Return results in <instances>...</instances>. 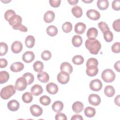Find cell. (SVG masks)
I'll list each match as a JSON object with an SVG mask.
<instances>
[{"instance_id": "cell-1", "label": "cell", "mask_w": 120, "mask_h": 120, "mask_svg": "<svg viewBox=\"0 0 120 120\" xmlns=\"http://www.w3.org/2000/svg\"><path fill=\"white\" fill-rule=\"evenodd\" d=\"M86 48L92 54H97L101 47V45L99 41L96 39H87L85 43Z\"/></svg>"}, {"instance_id": "cell-2", "label": "cell", "mask_w": 120, "mask_h": 120, "mask_svg": "<svg viewBox=\"0 0 120 120\" xmlns=\"http://www.w3.org/2000/svg\"><path fill=\"white\" fill-rule=\"evenodd\" d=\"M16 88L13 85H9L3 87L0 91V97L3 99H8L15 94Z\"/></svg>"}, {"instance_id": "cell-3", "label": "cell", "mask_w": 120, "mask_h": 120, "mask_svg": "<svg viewBox=\"0 0 120 120\" xmlns=\"http://www.w3.org/2000/svg\"><path fill=\"white\" fill-rule=\"evenodd\" d=\"M101 78L105 82H111L115 79V74L111 69H105L101 74Z\"/></svg>"}, {"instance_id": "cell-4", "label": "cell", "mask_w": 120, "mask_h": 120, "mask_svg": "<svg viewBox=\"0 0 120 120\" xmlns=\"http://www.w3.org/2000/svg\"><path fill=\"white\" fill-rule=\"evenodd\" d=\"M27 85L28 83L24 77L22 76L18 78L16 80L15 83V87L17 90L22 91L26 88Z\"/></svg>"}, {"instance_id": "cell-5", "label": "cell", "mask_w": 120, "mask_h": 120, "mask_svg": "<svg viewBox=\"0 0 120 120\" xmlns=\"http://www.w3.org/2000/svg\"><path fill=\"white\" fill-rule=\"evenodd\" d=\"M57 80L61 84H67L69 81L70 75L66 72L61 71L57 75Z\"/></svg>"}, {"instance_id": "cell-6", "label": "cell", "mask_w": 120, "mask_h": 120, "mask_svg": "<svg viewBox=\"0 0 120 120\" xmlns=\"http://www.w3.org/2000/svg\"><path fill=\"white\" fill-rule=\"evenodd\" d=\"M101 81L98 79L92 80L90 83V88L91 90L95 91H99L102 88Z\"/></svg>"}, {"instance_id": "cell-7", "label": "cell", "mask_w": 120, "mask_h": 120, "mask_svg": "<svg viewBox=\"0 0 120 120\" xmlns=\"http://www.w3.org/2000/svg\"><path fill=\"white\" fill-rule=\"evenodd\" d=\"M8 22L9 24L12 26V28H14L22 24V18L20 15L15 14L13 15Z\"/></svg>"}, {"instance_id": "cell-8", "label": "cell", "mask_w": 120, "mask_h": 120, "mask_svg": "<svg viewBox=\"0 0 120 120\" xmlns=\"http://www.w3.org/2000/svg\"><path fill=\"white\" fill-rule=\"evenodd\" d=\"M89 103L93 106L99 105L101 102V98L99 95L95 94H90L88 97Z\"/></svg>"}, {"instance_id": "cell-9", "label": "cell", "mask_w": 120, "mask_h": 120, "mask_svg": "<svg viewBox=\"0 0 120 120\" xmlns=\"http://www.w3.org/2000/svg\"><path fill=\"white\" fill-rule=\"evenodd\" d=\"M30 109L31 114L35 117H39L43 113L42 108L38 105L36 104L32 105Z\"/></svg>"}, {"instance_id": "cell-10", "label": "cell", "mask_w": 120, "mask_h": 120, "mask_svg": "<svg viewBox=\"0 0 120 120\" xmlns=\"http://www.w3.org/2000/svg\"><path fill=\"white\" fill-rule=\"evenodd\" d=\"M86 15L89 18L94 21L98 20L100 17L99 12L93 9L88 10L86 12Z\"/></svg>"}, {"instance_id": "cell-11", "label": "cell", "mask_w": 120, "mask_h": 120, "mask_svg": "<svg viewBox=\"0 0 120 120\" xmlns=\"http://www.w3.org/2000/svg\"><path fill=\"white\" fill-rule=\"evenodd\" d=\"M35 59V54L31 51H27L25 52L22 56V59L26 63L31 62Z\"/></svg>"}, {"instance_id": "cell-12", "label": "cell", "mask_w": 120, "mask_h": 120, "mask_svg": "<svg viewBox=\"0 0 120 120\" xmlns=\"http://www.w3.org/2000/svg\"><path fill=\"white\" fill-rule=\"evenodd\" d=\"M46 89L48 93L50 94H55L58 91V87L54 83L51 82H49L46 86Z\"/></svg>"}, {"instance_id": "cell-13", "label": "cell", "mask_w": 120, "mask_h": 120, "mask_svg": "<svg viewBox=\"0 0 120 120\" xmlns=\"http://www.w3.org/2000/svg\"><path fill=\"white\" fill-rule=\"evenodd\" d=\"M24 64L21 62H15L11 64L10 69L13 72H19L24 68Z\"/></svg>"}, {"instance_id": "cell-14", "label": "cell", "mask_w": 120, "mask_h": 120, "mask_svg": "<svg viewBox=\"0 0 120 120\" xmlns=\"http://www.w3.org/2000/svg\"><path fill=\"white\" fill-rule=\"evenodd\" d=\"M22 49V43L18 41H15L11 45V50L15 53L20 52Z\"/></svg>"}, {"instance_id": "cell-15", "label": "cell", "mask_w": 120, "mask_h": 120, "mask_svg": "<svg viewBox=\"0 0 120 120\" xmlns=\"http://www.w3.org/2000/svg\"><path fill=\"white\" fill-rule=\"evenodd\" d=\"M20 106L19 103L16 100L13 99L9 101L7 105L8 109L11 111L15 112L18 110Z\"/></svg>"}, {"instance_id": "cell-16", "label": "cell", "mask_w": 120, "mask_h": 120, "mask_svg": "<svg viewBox=\"0 0 120 120\" xmlns=\"http://www.w3.org/2000/svg\"><path fill=\"white\" fill-rule=\"evenodd\" d=\"M87 69L86 70V74L89 76H94L98 72V69L96 66H90L86 67Z\"/></svg>"}, {"instance_id": "cell-17", "label": "cell", "mask_w": 120, "mask_h": 120, "mask_svg": "<svg viewBox=\"0 0 120 120\" xmlns=\"http://www.w3.org/2000/svg\"><path fill=\"white\" fill-rule=\"evenodd\" d=\"M55 18L54 13L51 11H47L44 15V20L46 23H51Z\"/></svg>"}, {"instance_id": "cell-18", "label": "cell", "mask_w": 120, "mask_h": 120, "mask_svg": "<svg viewBox=\"0 0 120 120\" xmlns=\"http://www.w3.org/2000/svg\"><path fill=\"white\" fill-rule=\"evenodd\" d=\"M86 28V25L84 23L79 22L75 25V31L76 34H82L84 32Z\"/></svg>"}, {"instance_id": "cell-19", "label": "cell", "mask_w": 120, "mask_h": 120, "mask_svg": "<svg viewBox=\"0 0 120 120\" xmlns=\"http://www.w3.org/2000/svg\"><path fill=\"white\" fill-rule=\"evenodd\" d=\"M86 35L89 39H94L98 36V31L96 28L91 27L88 29Z\"/></svg>"}, {"instance_id": "cell-20", "label": "cell", "mask_w": 120, "mask_h": 120, "mask_svg": "<svg viewBox=\"0 0 120 120\" xmlns=\"http://www.w3.org/2000/svg\"><path fill=\"white\" fill-rule=\"evenodd\" d=\"M72 108L75 112L78 113L82 111L84 109V105L80 101H76L73 104Z\"/></svg>"}, {"instance_id": "cell-21", "label": "cell", "mask_w": 120, "mask_h": 120, "mask_svg": "<svg viewBox=\"0 0 120 120\" xmlns=\"http://www.w3.org/2000/svg\"><path fill=\"white\" fill-rule=\"evenodd\" d=\"M31 92L32 95L34 96H39L42 93L43 89L42 87L39 85L36 84L31 88Z\"/></svg>"}, {"instance_id": "cell-22", "label": "cell", "mask_w": 120, "mask_h": 120, "mask_svg": "<svg viewBox=\"0 0 120 120\" xmlns=\"http://www.w3.org/2000/svg\"><path fill=\"white\" fill-rule=\"evenodd\" d=\"M64 105L63 103L60 101H56L54 102L52 105V110L55 112H60L63 109Z\"/></svg>"}, {"instance_id": "cell-23", "label": "cell", "mask_w": 120, "mask_h": 120, "mask_svg": "<svg viewBox=\"0 0 120 120\" xmlns=\"http://www.w3.org/2000/svg\"><path fill=\"white\" fill-rule=\"evenodd\" d=\"M60 68L61 71H65L68 73L71 74L73 71V67L71 65L67 62H64L61 64Z\"/></svg>"}, {"instance_id": "cell-24", "label": "cell", "mask_w": 120, "mask_h": 120, "mask_svg": "<svg viewBox=\"0 0 120 120\" xmlns=\"http://www.w3.org/2000/svg\"><path fill=\"white\" fill-rule=\"evenodd\" d=\"M38 79L41 82L43 83H46L49 81V76L48 74L45 72H41L37 75Z\"/></svg>"}, {"instance_id": "cell-25", "label": "cell", "mask_w": 120, "mask_h": 120, "mask_svg": "<svg viewBox=\"0 0 120 120\" xmlns=\"http://www.w3.org/2000/svg\"><path fill=\"white\" fill-rule=\"evenodd\" d=\"M35 42V39L34 36L32 35H29L28 36L25 40V44L26 46L29 48H32Z\"/></svg>"}, {"instance_id": "cell-26", "label": "cell", "mask_w": 120, "mask_h": 120, "mask_svg": "<svg viewBox=\"0 0 120 120\" xmlns=\"http://www.w3.org/2000/svg\"><path fill=\"white\" fill-rule=\"evenodd\" d=\"M82 43V37L78 35L73 36L72 39V43L73 45L76 47L80 46Z\"/></svg>"}, {"instance_id": "cell-27", "label": "cell", "mask_w": 120, "mask_h": 120, "mask_svg": "<svg viewBox=\"0 0 120 120\" xmlns=\"http://www.w3.org/2000/svg\"><path fill=\"white\" fill-rule=\"evenodd\" d=\"M72 13L74 16L76 18H80L82 15V8L78 6H74L71 10Z\"/></svg>"}, {"instance_id": "cell-28", "label": "cell", "mask_w": 120, "mask_h": 120, "mask_svg": "<svg viewBox=\"0 0 120 120\" xmlns=\"http://www.w3.org/2000/svg\"><path fill=\"white\" fill-rule=\"evenodd\" d=\"M58 29L54 25H50L46 28L47 34L51 37H54L56 36L58 33Z\"/></svg>"}, {"instance_id": "cell-29", "label": "cell", "mask_w": 120, "mask_h": 120, "mask_svg": "<svg viewBox=\"0 0 120 120\" xmlns=\"http://www.w3.org/2000/svg\"><path fill=\"white\" fill-rule=\"evenodd\" d=\"M109 2L107 0H98L97 2V5L100 10L106 9L109 6Z\"/></svg>"}, {"instance_id": "cell-30", "label": "cell", "mask_w": 120, "mask_h": 120, "mask_svg": "<svg viewBox=\"0 0 120 120\" xmlns=\"http://www.w3.org/2000/svg\"><path fill=\"white\" fill-rule=\"evenodd\" d=\"M104 93L107 97H112L115 94L114 88L111 85H107L104 89Z\"/></svg>"}, {"instance_id": "cell-31", "label": "cell", "mask_w": 120, "mask_h": 120, "mask_svg": "<svg viewBox=\"0 0 120 120\" xmlns=\"http://www.w3.org/2000/svg\"><path fill=\"white\" fill-rule=\"evenodd\" d=\"M84 112L85 115L87 117L92 118L94 117L96 114V110L92 107L88 106L85 108Z\"/></svg>"}, {"instance_id": "cell-32", "label": "cell", "mask_w": 120, "mask_h": 120, "mask_svg": "<svg viewBox=\"0 0 120 120\" xmlns=\"http://www.w3.org/2000/svg\"><path fill=\"white\" fill-rule=\"evenodd\" d=\"M9 78V73L6 71H1L0 72V83L3 84L8 80Z\"/></svg>"}, {"instance_id": "cell-33", "label": "cell", "mask_w": 120, "mask_h": 120, "mask_svg": "<svg viewBox=\"0 0 120 120\" xmlns=\"http://www.w3.org/2000/svg\"><path fill=\"white\" fill-rule=\"evenodd\" d=\"M33 67L35 72L40 73L44 69V64L42 62L38 60L33 64Z\"/></svg>"}, {"instance_id": "cell-34", "label": "cell", "mask_w": 120, "mask_h": 120, "mask_svg": "<svg viewBox=\"0 0 120 120\" xmlns=\"http://www.w3.org/2000/svg\"><path fill=\"white\" fill-rule=\"evenodd\" d=\"M22 100L25 103H30L33 100L32 94L29 92H25L22 96Z\"/></svg>"}, {"instance_id": "cell-35", "label": "cell", "mask_w": 120, "mask_h": 120, "mask_svg": "<svg viewBox=\"0 0 120 120\" xmlns=\"http://www.w3.org/2000/svg\"><path fill=\"white\" fill-rule=\"evenodd\" d=\"M72 60L74 64L79 65L82 64L83 63L84 60L82 56L80 55H77L73 57Z\"/></svg>"}, {"instance_id": "cell-36", "label": "cell", "mask_w": 120, "mask_h": 120, "mask_svg": "<svg viewBox=\"0 0 120 120\" xmlns=\"http://www.w3.org/2000/svg\"><path fill=\"white\" fill-rule=\"evenodd\" d=\"M22 76L24 77L26 80L28 85H30L32 83L34 80V77L33 75L30 72H27L24 73L23 75Z\"/></svg>"}, {"instance_id": "cell-37", "label": "cell", "mask_w": 120, "mask_h": 120, "mask_svg": "<svg viewBox=\"0 0 120 120\" xmlns=\"http://www.w3.org/2000/svg\"><path fill=\"white\" fill-rule=\"evenodd\" d=\"M104 38L105 41L107 42H111L113 40V35L112 31L110 30H107L103 33Z\"/></svg>"}, {"instance_id": "cell-38", "label": "cell", "mask_w": 120, "mask_h": 120, "mask_svg": "<svg viewBox=\"0 0 120 120\" xmlns=\"http://www.w3.org/2000/svg\"><path fill=\"white\" fill-rule=\"evenodd\" d=\"M39 101L40 104L43 105H48L51 102V98L47 96L44 95L40 98Z\"/></svg>"}, {"instance_id": "cell-39", "label": "cell", "mask_w": 120, "mask_h": 120, "mask_svg": "<svg viewBox=\"0 0 120 120\" xmlns=\"http://www.w3.org/2000/svg\"><path fill=\"white\" fill-rule=\"evenodd\" d=\"M62 29L64 32L69 33L72 30V24L69 22H66L62 24Z\"/></svg>"}, {"instance_id": "cell-40", "label": "cell", "mask_w": 120, "mask_h": 120, "mask_svg": "<svg viewBox=\"0 0 120 120\" xmlns=\"http://www.w3.org/2000/svg\"><path fill=\"white\" fill-rule=\"evenodd\" d=\"M8 50V46L7 44L4 42L0 43V55L3 56L5 55Z\"/></svg>"}, {"instance_id": "cell-41", "label": "cell", "mask_w": 120, "mask_h": 120, "mask_svg": "<svg viewBox=\"0 0 120 120\" xmlns=\"http://www.w3.org/2000/svg\"><path fill=\"white\" fill-rule=\"evenodd\" d=\"M42 59L44 60H48L52 57L51 52L48 50L44 51L41 55Z\"/></svg>"}, {"instance_id": "cell-42", "label": "cell", "mask_w": 120, "mask_h": 120, "mask_svg": "<svg viewBox=\"0 0 120 120\" xmlns=\"http://www.w3.org/2000/svg\"><path fill=\"white\" fill-rule=\"evenodd\" d=\"M98 26L99 28L100 29L102 33L107 31L110 30V28L108 27V25L104 22H100L98 23Z\"/></svg>"}, {"instance_id": "cell-43", "label": "cell", "mask_w": 120, "mask_h": 120, "mask_svg": "<svg viewBox=\"0 0 120 120\" xmlns=\"http://www.w3.org/2000/svg\"><path fill=\"white\" fill-rule=\"evenodd\" d=\"M15 12L12 9H9L6 11L4 15V17L6 21H8L9 20L15 15Z\"/></svg>"}, {"instance_id": "cell-44", "label": "cell", "mask_w": 120, "mask_h": 120, "mask_svg": "<svg viewBox=\"0 0 120 120\" xmlns=\"http://www.w3.org/2000/svg\"><path fill=\"white\" fill-rule=\"evenodd\" d=\"M98 61L96 58H90L86 62V67L90 66H92V65L98 66Z\"/></svg>"}, {"instance_id": "cell-45", "label": "cell", "mask_w": 120, "mask_h": 120, "mask_svg": "<svg viewBox=\"0 0 120 120\" xmlns=\"http://www.w3.org/2000/svg\"><path fill=\"white\" fill-rule=\"evenodd\" d=\"M120 43L118 42L114 43L112 46V51L113 52L115 53H118L120 52Z\"/></svg>"}, {"instance_id": "cell-46", "label": "cell", "mask_w": 120, "mask_h": 120, "mask_svg": "<svg viewBox=\"0 0 120 120\" xmlns=\"http://www.w3.org/2000/svg\"><path fill=\"white\" fill-rule=\"evenodd\" d=\"M112 8L116 11L120 9V1L119 0H114L112 1Z\"/></svg>"}, {"instance_id": "cell-47", "label": "cell", "mask_w": 120, "mask_h": 120, "mask_svg": "<svg viewBox=\"0 0 120 120\" xmlns=\"http://www.w3.org/2000/svg\"><path fill=\"white\" fill-rule=\"evenodd\" d=\"M112 27L114 30L117 32L120 31V19H117L115 20L112 23Z\"/></svg>"}, {"instance_id": "cell-48", "label": "cell", "mask_w": 120, "mask_h": 120, "mask_svg": "<svg viewBox=\"0 0 120 120\" xmlns=\"http://www.w3.org/2000/svg\"><path fill=\"white\" fill-rule=\"evenodd\" d=\"M55 120H67L66 115L65 114L61 113L60 112H58V113H57L55 115Z\"/></svg>"}, {"instance_id": "cell-49", "label": "cell", "mask_w": 120, "mask_h": 120, "mask_svg": "<svg viewBox=\"0 0 120 120\" xmlns=\"http://www.w3.org/2000/svg\"><path fill=\"white\" fill-rule=\"evenodd\" d=\"M60 0H49V3L50 5L53 8H57L60 6Z\"/></svg>"}, {"instance_id": "cell-50", "label": "cell", "mask_w": 120, "mask_h": 120, "mask_svg": "<svg viewBox=\"0 0 120 120\" xmlns=\"http://www.w3.org/2000/svg\"><path fill=\"white\" fill-rule=\"evenodd\" d=\"M13 29L14 30H20L22 32H27L28 31L27 28L22 24H21L19 26L14 27V28H13Z\"/></svg>"}, {"instance_id": "cell-51", "label": "cell", "mask_w": 120, "mask_h": 120, "mask_svg": "<svg viewBox=\"0 0 120 120\" xmlns=\"http://www.w3.org/2000/svg\"><path fill=\"white\" fill-rule=\"evenodd\" d=\"M8 65L7 60L4 58L0 59V68H5Z\"/></svg>"}, {"instance_id": "cell-52", "label": "cell", "mask_w": 120, "mask_h": 120, "mask_svg": "<svg viewBox=\"0 0 120 120\" xmlns=\"http://www.w3.org/2000/svg\"><path fill=\"white\" fill-rule=\"evenodd\" d=\"M83 117L79 114H75L71 118V120H83Z\"/></svg>"}, {"instance_id": "cell-53", "label": "cell", "mask_w": 120, "mask_h": 120, "mask_svg": "<svg viewBox=\"0 0 120 120\" xmlns=\"http://www.w3.org/2000/svg\"><path fill=\"white\" fill-rule=\"evenodd\" d=\"M120 60H118L117 62H116L114 63V68L118 72H120Z\"/></svg>"}, {"instance_id": "cell-54", "label": "cell", "mask_w": 120, "mask_h": 120, "mask_svg": "<svg viewBox=\"0 0 120 120\" xmlns=\"http://www.w3.org/2000/svg\"><path fill=\"white\" fill-rule=\"evenodd\" d=\"M120 95H118L117 96H116L114 99V102H115V104L117 105L118 106H120Z\"/></svg>"}, {"instance_id": "cell-55", "label": "cell", "mask_w": 120, "mask_h": 120, "mask_svg": "<svg viewBox=\"0 0 120 120\" xmlns=\"http://www.w3.org/2000/svg\"><path fill=\"white\" fill-rule=\"evenodd\" d=\"M69 4L71 5H76L78 2V0H68Z\"/></svg>"}, {"instance_id": "cell-56", "label": "cell", "mask_w": 120, "mask_h": 120, "mask_svg": "<svg viewBox=\"0 0 120 120\" xmlns=\"http://www.w3.org/2000/svg\"><path fill=\"white\" fill-rule=\"evenodd\" d=\"M82 0V1H83V2H85V3H90V2H91L93 1L92 0Z\"/></svg>"}]
</instances>
